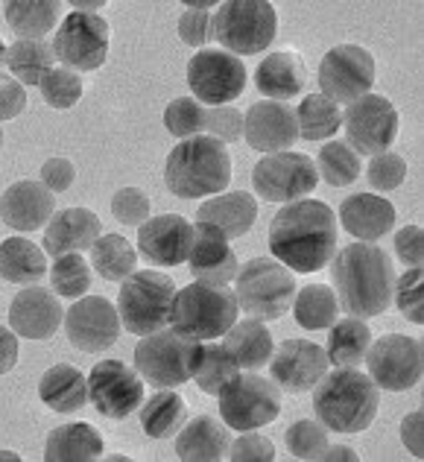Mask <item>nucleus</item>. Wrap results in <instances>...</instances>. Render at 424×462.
Returning a JSON list of instances; mask_svg holds the SVG:
<instances>
[{
	"mask_svg": "<svg viewBox=\"0 0 424 462\" xmlns=\"http://www.w3.org/2000/svg\"><path fill=\"white\" fill-rule=\"evenodd\" d=\"M336 217L325 202H287L270 223V252L290 273H319L336 254Z\"/></svg>",
	"mask_w": 424,
	"mask_h": 462,
	"instance_id": "obj_1",
	"label": "nucleus"
},
{
	"mask_svg": "<svg viewBox=\"0 0 424 462\" xmlns=\"http://www.w3.org/2000/svg\"><path fill=\"white\" fill-rule=\"evenodd\" d=\"M334 296L346 316L372 319L390 310L395 290V266L374 243H348L334 254Z\"/></svg>",
	"mask_w": 424,
	"mask_h": 462,
	"instance_id": "obj_2",
	"label": "nucleus"
},
{
	"mask_svg": "<svg viewBox=\"0 0 424 462\" xmlns=\"http://www.w3.org/2000/svg\"><path fill=\"white\" fill-rule=\"evenodd\" d=\"M381 410V389L357 366H334L313 386V412L334 433H363Z\"/></svg>",
	"mask_w": 424,
	"mask_h": 462,
	"instance_id": "obj_3",
	"label": "nucleus"
},
{
	"mask_svg": "<svg viewBox=\"0 0 424 462\" xmlns=\"http://www.w3.org/2000/svg\"><path fill=\"white\" fill-rule=\"evenodd\" d=\"M164 181L179 199H208L232 185V155L208 135L179 141L167 155Z\"/></svg>",
	"mask_w": 424,
	"mask_h": 462,
	"instance_id": "obj_4",
	"label": "nucleus"
},
{
	"mask_svg": "<svg viewBox=\"0 0 424 462\" xmlns=\"http://www.w3.org/2000/svg\"><path fill=\"white\" fill-rule=\"evenodd\" d=\"M237 299L228 284H205L193 282L176 290L170 328L190 339H217L237 322Z\"/></svg>",
	"mask_w": 424,
	"mask_h": 462,
	"instance_id": "obj_5",
	"label": "nucleus"
},
{
	"mask_svg": "<svg viewBox=\"0 0 424 462\" xmlns=\"http://www.w3.org/2000/svg\"><path fill=\"white\" fill-rule=\"evenodd\" d=\"M176 284L173 278L155 270H135L129 278L120 282L117 293V313L120 325L129 334L147 337L170 325V310H173Z\"/></svg>",
	"mask_w": 424,
	"mask_h": 462,
	"instance_id": "obj_6",
	"label": "nucleus"
},
{
	"mask_svg": "<svg viewBox=\"0 0 424 462\" xmlns=\"http://www.w3.org/2000/svg\"><path fill=\"white\" fill-rule=\"evenodd\" d=\"M214 39L232 56H258L275 42L278 15L266 0H226L211 15Z\"/></svg>",
	"mask_w": 424,
	"mask_h": 462,
	"instance_id": "obj_7",
	"label": "nucleus"
},
{
	"mask_svg": "<svg viewBox=\"0 0 424 462\" xmlns=\"http://www.w3.org/2000/svg\"><path fill=\"white\" fill-rule=\"evenodd\" d=\"M202 343L190 339L173 328L141 337L135 346V366L143 381H150L159 389H173L193 381V372L199 366Z\"/></svg>",
	"mask_w": 424,
	"mask_h": 462,
	"instance_id": "obj_8",
	"label": "nucleus"
},
{
	"mask_svg": "<svg viewBox=\"0 0 424 462\" xmlns=\"http://www.w3.org/2000/svg\"><path fill=\"white\" fill-rule=\"evenodd\" d=\"M296 296V278L275 258H254L237 270L235 299L237 308L261 322L281 319Z\"/></svg>",
	"mask_w": 424,
	"mask_h": 462,
	"instance_id": "obj_9",
	"label": "nucleus"
},
{
	"mask_svg": "<svg viewBox=\"0 0 424 462\" xmlns=\"http://www.w3.org/2000/svg\"><path fill=\"white\" fill-rule=\"evenodd\" d=\"M220 419L228 430H258L272 424L281 412V393L270 378L240 372L220 395Z\"/></svg>",
	"mask_w": 424,
	"mask_h": 462,
	"instance_id": "obj_10",
	"label": "nucleus"
},
{
	"mask_svg": "<svg viewBox=\"0 0 424 462\" xmlns=\"http://www.w3.org/2000/svg\"><path fill=\"white\" fill-rule=\"evenodd\" d=\"M252 185L258 190V197L266 202H299L308 199L313 188L319 185V173L313 158L305 152H272L263 155L252 170Z\"/></svg>",
	"mask_w": 424,
	"mask_h": 462,
	"instance_id": "obj_11",
	"label": "nucleus"
},
{
	"mask_svg": "<svg viewBox=\"0 0 424 462\" xmlns=\"http://www.w3.org/2000/svg\"><path fill=\"white\" fill-rule=\"evenodd\" d=\"M374 79H378L374 56L360 44H336L319 62V88L336 106H348L372 94Z\"/></svg>",
	"mask_w": 424,
	"mask_h": 462,
	"instance_id": "obj_12",
	"label": "nucleus"
},
{
	"mask_svg": "<svg viewBox=\"0 0 424 462\" xmlns=\"http://www.w3.org/2000/svg\"><path fill=\"white\" fill-rule=\"evenodd\" d=\"M369 378L378 389L386 393H407L421 381L424 372V351L416 337L407 334H383L374 339L366 351Z\"/></svg>",
	"mask_w": 424,
	"mask_h": 462,
	"instance_id": "obj_13",
	"label": "nucleus"
},
{
	"mask_svg": "<svg viewBox=\"0 0 424 462\" xmlns=\"http://www.w3.org/2000/svg\"><path fill=\"white\" fill-rule=\"evenodd\" d=\"M343 126L348 135V147L357 155H381L390 152V147L401 129L395 106L381 94H366L360 100L348 103L343 112Z\"/></svg>",
	"mask_w": 424,
	"mask_h": 462,
	"instance_id": "obj_14",
	"label": "nucleus"
},
{
	"mask_svg": "<svg viewBox=\"0 0 424 462\" xmlns=\"http://www.w3.org/2000/svg\"><path fill=\"white\" fill-rule=\"evenodd\" d=\"M108 39H112V32H108V23L100 15L70 12L56 27L53 56L77 74H88V70L103 68L108 56Z\"/></svg>",
	"mask_w": 424,
	"mask_h": 462,
	"instance_id": "obj_15",
	"label": "nucleus"
},
{
	"mask_svg": "<svg viewBox=\"0 0 424 462\" xmlns=\"http://www.w3.org/2000/svg\"><path fill=\"white\" fill-rule=\"evenodd\" d=\"M143 398V378L120 360H100L88 372V401L103 419L124 421L141 410Z\"/></svg>",
	"mask_w": 424,
	"mask_h": 462,
	"instance_id": "obj_16",
	"label": "nucleus"
},
{
	"mask_svg": "<svg viewBox=\"0 0 424 462\" xmlns=\"http://www.w3.org/2000/svg\"><path fill=\"white\" fill-rule=\"evenodd\" d=\"M188 85L202 106H232L246 88V65L226 51H199L188 62Z\"/></svg>",
	"mask_w": 424,
	"mask_h": 462,
	"instance_id": "obj_17",
	"label": "nucleus"
},
{
	"mask_svg": "<svg viewBox=\"0 0 424 462\" xmlns=\"http://www.w3.org/2000/svg\"><path fill=\"white\" fill-rule=\"evenodd\" d=\"M62 328L70 339V346L85 351V355L112 348L117 343L120 331H124L117 308L106 296L77 299L74 305H70V310L65 313Z\"/></svg>",
	"mask_w": 424,
	"mask_h": 462,
	"instance_id": "obj_18",
	"label": "nucleus"
},
{
	"mask_svg": "<svg viewBox=\"0 0 424 462\" xmlns=\"http://www.w3.org/2000/svg\"><path fill=\"white\" fill-rule=\"evenodd\" d=\"M272 383L287 393H308L328 372V355L310 339H287L270 357Z\"/></svg>",
	"mask_w": 424,
	"mask_h": 462,
	"instance_id": "obj_19",
	"label": "nucleus"
},
{
	"mask_svg": "<svg viewBox=\"0 0 424 462\" xmlns=\"http://www.w3.org/2000/svg\"><path fill=\"white\" fill-rule=\"evenodd\" d=\"M244 138L254 152H287L299 141L296 108L275 100L252 103L244 112Z\"/></svg>",
	"mask_w": 424,
	"mask_h": 462,
	"instance_id": "obj_20",
	"label": "nucleus"
},
{
	"mask_svg": "<svg viewBox=\"0 0 424 462\" xmlns=\"http://www.w3.org/2000/svg\"><path fill=\"white\" fill-rule=\"evenodd\" d=\"M190 275L205 284H232L237 278V254L232 252V240L211 223H193V243L188 254Z\"/></svg>",
	"mask_w": 424,
	"mask_h": 462,
	"instance_id": "obj_21",
	"label": "nucleus"
},
{
	"mask_svg": "<svg viewBox=\"0 0 424 462\" xmlns=\"http://www.w3.org/2000/svg\"><path fill=\"white\" fill-rule=\"evenodd\" d=\"M65 310L59 296L44 287H23L9 305V328L23 339H51L62 328Z\"/></svg>",
	"mask_w": 424,
	"mask_h": 462,
	"instance_id": "obj_22",
	"label": "nucleus"
},
{
	"mask_svg": "<svg viewBox=\"0 0 424 462\" xmlns=\"http://www.w3.org/2000/svg\"><path fill=\"white\" fill-rule=\"evenodd\" d=\"M193 243V223L179 214L150 217L138 231V249L155 266H179L188 261Z\"/></svg>",
	"mask_w": 424,
	"mask_h": 462,
	"instance_id": "obj_23",
	"label": "nucleus"
},
{
	"mask_svg": "<svg viewBox=\"0 0 424 462\" xmlns=\"http://www.w3.org/2000/svg\"><path fill=\"white\" fill-rule=\"evenodd\" d=\"M56 214L53 193L41 181L23 179L0 193V220L15 231H39Z\"/></svg>",
	"mask_w": 424,
	"mask_h": 462,
	"instance_id": "obj_24",
	"label": "nucleus"
},
{
	"mask_svg": "<svg viewBox=\"0 0 424 462\" xmlns=\"http://www.w3.org/2000/svg\"><path fill=\"white\" fill-rule=\"evenodd\" d=\"M44 252L62 258L70 252L91 249L94 240L103 235V223L91 208H62L44 226Z\"/></svg>",
	"mask_w": 424,
	"mask_h": 462,
	"instance_id": "obj_25",
	"label": "nucleus"
},
{
	"mask_svg": "<svg viewBox=\"0 0 424 462\" xmlns=\"http://www.w3.org/2000/svg\"><path fill=\"white\" fill-rule=\"evenodd\" d=\"M339 223L360 243H374L395 228V208L378 193H351L339 205Z\"/></svg>",
	"mask_w": 424,
	"mask_h": 462,
	"instance_id": "obj_26",
	"label": "nucleus"
},
{
	"mask_svg": "<svg viewBox=\"0 0 424 462\" xmlns=\"http://www.w3.org/2000/svg\"><path fill=\"white\" fill-rule=\"evenodd\" d=\"M197 220L217 226L228 240H237L249 235L258 220V199L249 190H223L199 205Z\"/></svg>",
	"mask_w": 424,
	"mask_h": 462,
	"instance_id": "obj_27",
	"label": "nucleus"
},
{
	"mask_svg": "<svg viewBox=\"0 0 424 462\" xmlns=\"http://www.w3.org/2000/svg\"><path fill=\"white\" fill-rule=\"evenodd\" d=\"M232 436L223 421L211 416H197L181 424L176 439V457L188 462H217L228 457Z\"/></svg>",
	"mask_w": 424,
	"mask_h": 462,
	"instance_id": "obj_28",
	"label": "nucleus"
},
{
	"mask_svg": "<svg viewBox=\"0 0 424 462\" xmlns=\"http://www.w3.org/2000/svg\"><path fill=\"white\" fill-rule=\"evenodd\" d=\"M305 82H308L305 62H301L299 53H290V51L270 53L258 65V74H254L258 91L275 103H287V100H293V97H299L305 91Z\"/></svg>",
	"mask_w": 424,
	"mask_h": 462,
	"instance_id": "obj_29",
	"label": "nucleus"
},
{
	"mask_svg": "<svg viewBox=\"0 0 424 462\" xmlns=\"http://www.w3.org/2000/svg\"><path fill=\"white\" fill-rule=\"evenodd\" d=\"M47 462H91L103 459V433L94 424L74 421L47 433L44 442Z\"/></svg>",
	"mask_w": 424,
	"mask_h": 462,
	"instance_id": "obj_30",
	"label": "nucleus"
},
{
	"mask_svg": "<svg viewBox=\"0 0 424 462\" xmlns=\"http://www.w3.org/2000/svg\"><path fill=\"white\" fill-rule=\"evenodd\" d=\"M223 337H226L223 346L228 348V355L237 360V366L244 372H254V369L266 366L275 351L270 328H266L261 319H254V316H249V319H237Z\"/></svg>",
	"mask_w": 424,
	"mask_h": 462,
	"instance_id": "obj_31",
	"label": "nucleus"
},
{
	"mask_svg": "<svg viewBox=\"0 0 424 462\" xmlns=\"http://www.w3.org/2000/svg\"><path fill=\"white\" fill-rule=\"evenodd\" d=\"M39 398L53 412H79L88 404V378L70 363H56L41 374Z\"/></svg>",
	"mask_w": 424,
	"mask_h": 462,
	"instance_id": "obj_32",
	"label": "nucleus"
},
{
	"mask_svg": "<svg viewBox=\"0 0 424 462\" xmlns=\"http://www.w3.org/2000/svg\"><path fill=\"white\" fill-rule=\"evenodd\" d=\"M47 275V258L44 252L27 237H9L0 243V278L9 284L30 287Z\"/></svg>",
	"mask_w": 424,
	"mask_h": 462,
	"instance_id": "obj_33",
	"label": "nucleus"
},
{
	"mask_svg": "<svg viewBox=\"0 0 424 462\" xmlns=\"http://www.w3.org/2000/svg\"><path fill=\"white\" fill-rule=\"evenodd\" d=\"M62 6L56 0H12L6 4V23L21 42H44L59 27Z\"/></svg>",
	"mask_w": 424,
	"mask_h": 462,
	"instance_id": "obj_34",
	"label": "nucleus"
},
{
	"mask_svg": "<svg viewBox=\"0 0 424 462\" xmlns=\"http://www.w3.org/2000/svg\"><path fill=\"white\" fill-rule=\"evenodd\" d=\"M185 421H188V404L173 389H161V393L150 395L141 404V430L150 439H167V436L179 433Z\"/></svg>",
	"mask_w": 424,
	"mask_h": 462,
	"instance_id": "obj_35",
	"label": "nucleus"
},
{
	"mask_svg": "<svg viewBox=\"0 0 424 462\" xmlns=\"http://www.w3.org/2000/svg\"><path fill=\"white\" fill-rule=\"evenodd\" d=\"M369 346H372L369 325L357 319V316H346V319H336L331 325L325 355H328L331 366H360L366 360Z\"/></svg>",
	"mask_w": 424,
	"mask_h": 462,
	"instance_id": "obj_36",
	"label": "nucleus"
},
{
	"mask_svg": "<svg viewBox=\"0 0 424 462\" xmlns=\"http://www.w3.org/2000/svg\"><path fill=\"white\" fill-rule=\"evenodd\" d=\"M88 252L91 270L106 282H124L138 270V252L124 235H100Z\"/></svg>",
	"mask_w": 424,
	"mask_h": 462,
	"instance_id": "obj_37",
	"label": "nucleus"
},
{
	"mask_svg": "<svg viewBox=\"0 0 424 462\" xmlns=\"http://www.w3.org/2000/svg\"><path fill=\"white\" fill-rule=\"evenodd\" d=\"M53 62H56L53 44L21 42V39H15L6 47V59H4L12 79H18L21 85H41V79L56 68Z\"/></svg>",
	"mask_w": 424,
	"mask_h": 462,
	"instance_id": "obj_38",
	"label": "nucleus"
},
{
	"mask_svg": "<svg viewBox=\"0 0 424 462\" xmlns=\"http://www.w3.org/2000/svg\"><path fill=\"white\" fill-rule=\"evenodd\" d=\"M296 322L308 331H328L339 316V301L334 296V287L328 284H308L293 296Z\"/></svg>",
	"mask_w": 424,
	"mask_h": 462,
	"instance_id": "obj_39",
	"label": "nucleus"
},
{
	"mask_svg": "<svg viewBox=\"0 0 424 462\" xmlns=\"http://www.w3.org/2000/svg\"><path fill=\"white\" fill-rule=\"evenodd\" d=\"M299 138L305 141H325L334 138L339 126H343V112L339 106L325 94H308L301 106L296 108Z\"/></svg>",
	"mask_w": 424,
	"mask_h": 462,
	"instance_id": "obj_40",
	"label": "nucleus"
},
{
	"mask_svg": "<svg viewBox=\"0 0 424 462\" xmlns=\"http://www.w3.org/2000/svg\"><path fill=\"white\" fill-rule=\"evenodd\" d=\"M240 374L237 360L228 355L226 346H202V357L199 366L193 372V381L202 389L205 395H220L223 389L232 383Z\"/></svg>",
	"mask_w": 424,
	"mask_h": 462,
	"instance_id": "obj_41",
	"label": "nucleus"
},
{
	"mask_svg": "<svg viewBox=\"0 0 424 462\" xmlns=\"http://www.w3.org/2000/svg\"><path fill=\"white\" fill-rule=\"evenodd\" d=\"M317 173L334 188H346L360 176V155L346 141H328L317 155Z\"/></svg>",
	"mask_w": 424,
	"mask_h": 462,
	"instance_id": "obj_42",
	"label": "nucleus"
},
{
	"mask_svg": "<svg viewBox=\"0 0 424 462\" xmlns=\"http://www.w3.org/2000/svg\"><path fill=\"white\" fill-rule=\"evenodd\" d=\"M51 287L62 299H82L91 287V263L79 252L56 258L51 266Z\"/></svg>",
	"mask_w": 424,
	"mask_h": 462,
	"instance_id": "obj_43",
	"label": "nucleus"
},
{
	"mask_svg": "<svg viewBox=\"0 0 424 462\" xmlns=\"http://www.w3.org/2000/svg\"><path fill=\"white\" fill-rule=\"evenodd\" d=\"M205 115H208V108L199 100H193V97H176L164 108V126L173 138L188 141L205 132Z\"/></svg>",
	"mask_w": 424,
	"mask_h": 462,
	"instance_id": "obj_44",
	"label": "nucleus"
},
{
	"mask_svg": "<svg viewBox=\"0 0 424 462\" xmlns=\"http://www.w3.org/2000/svg\"><path fill=\"white\" fill-rule=\"evenodd\" d=\"M284 442H287V451L296 459H319L325 445H328V428H325L322 421L301 419L287 428Z\"/></svg>",
	"mask_w": 424,
	"mask_h": 462,
	"instance_id": "obj_45",
	"label": "nucleus"
},
{
	"mask_svg": "<svg viewBox=\"0 0 424 462\" xmlns=\"http://www.w3.org/2000/svg\"><path fill=\"white\" fill-rule=\"evenodd\" d=\"M41 100L51 108H70L82 100V77L70 68H53L41 79Z\"/></svg>",
	"mask_w": 424,
	"mask_h": 462,
	"instance_id": "obj_46",
	"label": "nucleus"
},
{
	"mask_svg": "<svg viewBox=\"0 0 424 462\" xmlns=\"http://www.w3.org/2000/svg\"><path fill=\"white\" fill-rule=\"evenodd\" d=\"M421 287H424L421 266H410L401 278H395L392 301L413 325H424V290Z\"/></svg>",
	"mask_w": 424,
	"mask_h": 462,
	"instance_id": "obj_47",
	"label": "nucleus"
},
{
	"mask_svg": "<svg viewBox=\"0 0 424 462\" xmlns=\"http://www.w3.org/2000/svg\"><path fill=\"white\" fill-rule=\"evenodd\" d=\"M211 0H199V4H188L179 15V39L190 47H202L211 42L214 23H211Z\"/></svg>",
	"mask_w": 424,
	"mask_h": 462,
	"instance_id": "obj_48",
	"label": "nucleus"
},
{
	"mask_svg": "<svg viewBox=\"0 0 424 462\" xmlns=\"http://www.w3.org/2000/svg\"><path fill=\"white\" fill-rule=\"evenodd\" d=\"M366 173H369L374 193H390V190H398L404 185L407 162L398 152H381V155H372Z\"/></svg>",
	"mask_w": 424,
	"mask_h": 462,
	"instance_id": "obj_49",
	"label": "nucleus"
},
{
	"mask_svg": "<svg viewBox=\"0 0 424 462\" xmlns=\"http://www.w3.org/2000/svg\"><path fill=\"white\" fill-rule=\"evenodd\" d=\"M150 197L138 188H120L112 197V217L124 226H143L150 220Z\"/></svg>",
	"mask_w": 424,
	"mask_h": 462,
	"instance_id": "obj_50",
	"label": "nucleus"
},
{
	"mask_svg": "<svg viewBox=\"0 0 424 462\" xmlns=\"http://www.w3.org/2000/svg\"><path fill=\"white\" fill-rule=\"evenodd\" d=\"M205 132L220 143H235L244 138V112L235 106H214L205 115Z\"/></svg>",
	"mask_w": 424,
	"mask_h": 462,
	"instance_id": "obj_51",
	"label": "nucleus"
},
{
	"mask_svg": "<svg viewBox=\"0 0 424 462\" xmlns=\"http://www.w3.org/2000/svg\"><path fill=\"white\" fill-rule=\"evenodd\" d=\"M228 459L235 462H272L275 445L261 436L258 430H244L237 439L228 445Z\"/></svg>",
	"mask_w": 424,
	"mask_h": 462,
	"instance_id": "obj_52",
	"label": "nucleus"
},
{
	"mask_svg": "<svg viewBox=\"0 0 424 462\" xmlns=\"http://www.w3.org/2000/svg\"><path fill=\"white\" fill-rule=\"evenodd\" d=\"M395 252L398 261L410 266H421L424 263V231L419 226H404L395 235Z\"/></svg>",
	"mask_w": 424,
	"mask_h": 462,
	"instance_id": "obj_53",
	"label": "nucleus"
},
{
	"mask_svg": "<svg viewBox=\"0 0 424 462\" xmlns=\"http://www.w3.org/2000/svg\"><path fill=\"white\" fill-rule=\"evenodd\" d=\"M77 179V170L68 158H47L41 164V185L51 190V193H62L74 185Z\"/></svg>",
	"mask_w": 424,
	"mask_h": 462,
	"instance_id": "obj_54",
	"label": "nucleus"
},
{
	"mask_svg": "<svg viewBox=\"0 0 424 462\" xmlns=\"http://www.w3.org/2000/svg\"><path fill=\"white\" fill-rule=\"evenodd\" d=\"M23 108H27V91H23V85L18 79L0 74V124L4 120H15Z\"/></svg>",
	"mask_w": 424,
	"mask_h": 462,
	"instance_id": "obj_55",
	"label": "nucleus"
},
{
	"mask_svg": "<svg viewBox=\"0 0 424 462\" xmlns=\"http://www.w3.org/2000/svg\"><path fill=\"white\" fill-rule=\"evenodd\" d=\"M398 433H401V442H404L407 451L421 459L424 457V412L421 410L407 412Z\"/></svg>",
	"mask_w": 424,
	"mask_h": 462,
	"instance_id": "obj_56",
	"label": "nucleus"
},
{
	"mask_svg": "<svg viewBox=\"0 0 424 462\" xmlns=\"http://www.w3.org/2000/svg\"><path fill=\"white\" fill-rule=\"evenodd\" d=\"M18 363V334L12 328L0 325V374L15 369Z\"/></svg>",
	"mask_w": 424,
	"mask_h": 462,
	"instance_id": "obj_57",
	"label": "nucleus"
},
{
	"mask_svg": "<svg viewBox=\"0 0 424 462\" xmlns=\"http://www.w3.org/2000/svg\"><path fill=\"white\" fill-rule=\"evenodd\" d=\"M357 451L348 445H325V451L319 454V462H357Z\"/></svg>",
	"mask_w": 424,
	"mask_h": 462,
	"instance_id": "obj_58",
	"label": "nucleus"
},
{
	"mask_svg": "<svg viewBox=\"0 0 424 462\" xmlns=\"http://www.w3.org/2000/svg\"><path fill=\"white\" fill-rule=\"evenodd\" d=\"M106 4L103 0H77L74 6H70V12H82V15H97Z\"/></svg>",
	"mask_w": 424,
	"mask_h": 462,
	"instance_id": "obj_59",
	"label": "nucleus"
},
{
	"mask_svg": "<svg viewBox=\"0 0 424 462\" xmlns=\"http://www.w3.org/2000/svg\"><path fill=\"white\" fill-rule=\"evenodd\" d=\"M21 457L15 451H0V462H18Z\"/></svg>",
	"mask_w": 424,
	"mask_h": 462,
	"instance_id": "obj_60",
	"label": "nucleus"
},
{
	"mask_svg": "<svg viewBox=\"0 0 424 462\" xmlns=\"http://www.w3.org/2000/svg\"><path fill=\"white\" fill-rule=\"evenodd\" d=\"M106 459H108V462H124V459H129V457H124V454H108Z\"/></svg>",
	"mask_w": 424,
	"mask_h": 462,
	"instance_id": "obj_61",
	"label": "nucleus"
},
{
	"mask_svg": "<svg viewBox=\"0 0 424 462\" xmlns=\"http://www.w3.org/2000/svg\"><path fill=\"white\" fill-rule=\"evenodd\" d=\"M4 59H6V44L0 42V65H4Z\"/></svg>",
	"mask_w": 424,
	"mask_h": 462,
	"instance_id": "obj_62",
	"label": "nucleus"
},
{
	"mask_svg": "<svg viewBox=\"0 0 424 462\" xmlns=\"http://www.w3.org/2000/svg\"><path fill=\"white\" fill-rule=\"evenodd\" d=\"M0 147H4V129H0Z\"/></svg>",
	"mask_w": 424,
	"mask_h": 462,
	"instance_id": "obj_63",
	"label": "nucleus"
}]
</instances>
